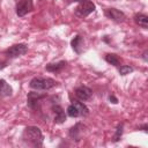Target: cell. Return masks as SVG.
I'll list each match as a JSON object with an SVG mask.
<instances>
[{
	"instance_id": "44dd1931",
	"label": "cell",
	"mask_w": 148,
	"mask_h": 148,
	"mask_svg": "<svg viewBox=\"0 0 148 148\" xmlns=\"http://www.w3.org/2000/svg\"><path fill=\"white\" fill-rule=\"evenodd\" d=\"M5 67H6V62L5 61H0V69H2Z\"/></svg>"
},
{
	"instance_id": "2e32d148",
	"label": "cell",
	"mask_w": 148,
	"mask_h": 148,
	"mask_svg": "<svg viewBox=\"0 0 148 148\" xmlns=\"http://www.w3.org/2000/svg\"><path fill=\"white\" fill-rule=\"evenodd\" d=\"M81 127V124H76L75 126H73L71 130H69V136L72 138V139H75V140H79V134H80V131L81 130H79Z\"/></svg>"
},
{
	"instance_id": "ac0fdd59",
	"label": "cell",
	"mask_w": 148,
	"mask_h": 148,
	"mask_svg": "<svg viewBox=\"0 0 148 148\" xmlns=\"http://www.w3.org/2000/svg\"><path fill=\"white\" fill-rule=\"evenodd\" d=\"M131 72H133V68L131 66L124 65V66H120L119 67V74L120 75H126V74H130Z\"/></svg>"
},
{
	"instance_id": "5b68a950",
	"label": "cell",
	"mask_w": 148,
	"mask_h": 148,
	"mask_svg": "<svg viewBox=\"0 0 148 148\" xmlns=\"http://www.w3.org/2000/svg\"><path fill=\"white\" fill-rule=\"evenodd\" d=\"M34 8L32 5V0H18L17 5H16V14L18 16H24L28 13H30Z\"/></svg>"
},
{
	"instance_id": "30bf717a",
	"label": "cell",
	"mask_w": 148,
	"mask_h": 148,
	"mask_svg": "<svg viewBox=\"0 0 148 148\" xmlns=\"http://www.w3.org/2000/svg\"><path fill=\"white\" fill-rule=\"evenodd\" d=\"M71 45H72L73 50H74L76 53H81L82 50H83V39H82V37H81L80 35L75 36V37L72 39Z\"/></svg>"
},
{
	"instance_id": "ffe728a7",
	"label": "cell",
	"mask_w": 148,
	"mask_h": 148,
	"mask_svg": "<svg viewBox=\"0 0 148 148\" xmlns=\"http://www.w3.org/2000/svg\"><path fill=\"white\" fill-rule=\"evenodd\" d=\"M109 98H110V101H112V103H113V104H116V103H118V99H117V98H116V97H114L113 95H111V96H110Z\"/></svg>"
},
{
	"instance_id": "8992f818",
	"label": "cell",
	"mask_w": 148,
	"mask_h": 148,
	"mask_svg": "<svg viewBox=\"0 0 148 148\" xmlns=\"http://www.w3.org/2000/svg\"><path fill=\"white\" fill-rule=\"evenodd\" d=\"M105 16L109 17L110 20L114 21V22H123L125 20V14L116 8H108L105 10Z\"/></svg>"
},
{
	"instance_id": "9a60e30c",
	"label": "cell",
	"mask_w": 148,
	"mask_h": 148,
	"mask_svg": "<svg viewBox=\"0 0 148 148\" xmlns=\"http://www.w3.org/2000/svg\"><path fill=\"white\" fill-rule=\"evenodd\" d=\"M105 60H106V62H109V64H111L113 66H119V64H120V60H119L118 56H116L113 53L106 54L105 56Z\"/></svg>"
},
{
	"instance_id": "277c9868",
	"label": "cell",
	"mask_w": 148,
	"mask_h": 148,
	"mask_svg": "<svg viewBox=\"0 0 148 148\" xmlns=\"http://www.w3.org/2000/svg\"><path fill=\"white\" fill-rule=\"evenodd\" d=\"M27 51H28V46L25 44H23V43H20V44H15V45L10 46L9 49H7L6 50V54L9 58H16V57L23 56Z\"/></svg>"
},
{
	"instance_id": "7a4b0ae2",
	"label": "cell",
	"mask_w": 148,
	"mask_h": 148,
	"mask_svg": "<svg viewBox=\"0 0 148 148\" xmlns=\"http://www.w3.org/2000/svg\"><path fill=\"white\" fill-rule=\"evenodd\" d=\"M57 81L51 79V77H34L29 86L31 89H35V90H49L53 87L57 86Z\"/></svg>"
},
{
	"instance_id": "8fae6325",
	"label": "cell",
	"mask_w": 148,
	"mask_h": 148,
	"mask_svg": "<svg viewBox=\"0 0 148 148\" xmlns=\"http://www.w3.org/2000/svg\"><path fill=\"white\" fill-rule=\"evenodd\" d=\"M13 92V89L12 87L2 79H0V96H3V97H7V96H10Z\"/></svg>"
},
{
	"instance_id": "4fadbf2b",
	"label": "cell",
	"mask_w": 148,
	"mask_h": 148,
	"mask_svg": "<svg viewBox=\"0 0 148 148\" xmlns=\"http://www.w3.org/2000/svg\"><path fill=\"white\" fill-rule=\"evenodd\" d=\"M66 66V61H58V62H51L46 65V71L49 72H59Z\"/></svg>"
},
{
	"instance_id": "ba28073f",
	"label": "cell",
	"mask_w": 148,
	"mask_h": 148,
	"mask_svg": "<svg viewBox=\"0 0 148 148\" xmlns=\"http://www.w3.org/2000/svg\"><path fill=\"white\" fill-rule=\"evenodd\" d=\"M44 97H45V95L39 94V92H35V91L29 92V94H28V98H27V101H28V106L31 108V109H36L38 102H39L42 98H44Z\"/></svg>"
},
{
	"instance_id": "6da1fadb",
	"label": "cell",
	"mask_w": 148,
	"mask_h": 148,
	"mask_svg": "<svg viewBox=\"0 0 148 148\" xmlns=\"http://www.w3.org/2000/svg\"><path fill=\"white\" fill-rule=\"evenodd\" d=\"M23 139L34 147H40L43 145V134L36 126H28L23 132Z\"/></svg>"
},
{
	"instance_id": "e0dca14e",
	"label": "cell",
	"mask_w": 148,
	"mask_h": 148,
	"mask_svg": "<svg viewBox=\"0 0 148 148\" xmlns=\"http://www.w3.org/2000/svg\"><path fill=\"white\" fill-rule=\"evenodd\" d=\"M67 114H68L69 117H72V118H76V117H79V116H80L77 108H76L73 103L67 108Z\"/></svg>"
},
{
	"instance_id": "7c38bea8",
	"label": "cell",
	"mask_w": 148,
	"mask_h": 148,
	"mask_svg": "<svg viewBox=\"0 0 148 148\" xmlns=\"http://www.w3.org/2000/svg\"><path fill=\"white\" fill-rule=\"evenodd\" d=\"M134 21H135V23L139 27H141L143 29L148 28V16L147 15H145V14H136L134 16Z\"/></svg>"
},
{
	"instance_id": "5bb4252c",
	"label": "cell",
	"mask_w": 148,
	"mask_h": 148,
	"mask_svg": "<svg viewBox=\"0 0 148 148\" xmlns=\"http://www.w3.org/2000/svg\"><path fill=\"white\" fill-rule=\"evenodd\" d=\"M73 104L77 108L80 116H83V117H84V116H88V113H89V109H88L82 102H80V101H74Z\"/></svg>"
},
{
	"instance_id": "9c48e42d",
	"label": "cell",
	"mask_w": 148,
	"mask_h": 148,
	"mask_svg": "<svg viewBox=\"0 0 148 148\" xmlns=\"http://www.w3.org/2000/svg\"><path fill=\"white\" fill-rule=\"evenodd\" d=\"M53 112H54V123L56 124H62L66 120V114L65 111L60 105H54L53 106Z\"/></svg>"
},
{
	"instance_id": "52a82bcc",
	"label": "cell",
	"mask_w": 148,
	"mask_h": 148,
	"mask_svg": "<svg viewBox=\"0 0 148 148\" xmlns=\"http://www.w3.org/2000/svg\"><path fill=\"white\" fill-rule=\"evenodd\" d=\"M91 89L86 87V86H80L75 89V96L80 101H88L91 97Z\"/></svg>"
},
{
	"instance_id": "7402d4cb",
	"label": "cell",
	"mask_w": 148,
	"mask_h": 148,
	"mask_svg": "<svg viewBox=\"0 0 148 148\" xmlns=\"http://www.w3.org/2000/svg\"><path fill=\"white\" fill-rule=\"evenodd\" d=\"M73 1H77V2H79V1H81V0H73Z\"/></svg>"
},
{
	"instance_id": "d6986e66",
	"label": "cell",
	"mask_w": 148,
	"mask_h": 148,
	"mask_svg": "<svg viewBox=\"0 0 148 148\" xmlns=\"http://www.w3.org/2000/svg\"><path fill=\"white\" fill-rule=\"evenodd\" d=\"M121 134H123V125H119V126L117 127L116 134H114V136H113V141H114V142H117V141L120 139Z\"/></svg>"
},
{
	"instance_id": "3957f363",
	"label": "cell",
	"mask_w": 148,
	"mask_h": 148,
	"mask_svg": "<svg viewBox=\"0 0 148 148\" xmlns=\"http://www.w3.org/2000/svg\"><path fill=\"white\" fill-rule=\"evenodd\" d=\"M95 10V5L90 0H81L79 1V6L76 7V13L80 16H88Z\"/></svg>"
}]
</instances>
